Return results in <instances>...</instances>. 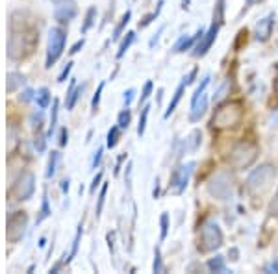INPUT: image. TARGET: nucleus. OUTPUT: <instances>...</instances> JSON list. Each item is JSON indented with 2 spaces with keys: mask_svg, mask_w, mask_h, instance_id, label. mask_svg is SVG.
I'll list each match as a JSON object with an SVG mask.
<instances>
[{
  "mask_svg": "<svg viewBox=\"0 0 278 274\" xmlns=\"http://www.w3.org/2000/svg\"><path fill=\"white\" fill-rule=\"evenodd\" d=\"M37 43H39V36H37L36 28L22 26L19 30L17 26H11V36L8 41V58L13 61L24 60L34 52Z\"/></svg>",
  "mask_w": 278,
  "mask_h": 274,
  "instance_id": "f257e3e1",
  "label": "nucleus"
},
{
  "mask_svg": "<svg viewBox=\"0 0 278 274\" xmlns=\"http://www.w3.org/2000/svg\"><path fill=\"white\" fill-rule=\"evenodd\" d=\"M243 121V107L239 102H227L217 107L215 115L211 119V126L217 130L236 128Z\"/></svg>",
  "mask_w": 278,
  "mask_h": 274,
  "instance_id": "f03ea898",
  "label": "nucleus"
},
{
  "mask_svg": "<svg viewBox=\"0 0 278 274\" xmlns=\"http://www.w3.org/2000/svg\"><path fill=\"white\" fill-rule=\"evenodd\" d=\"M258 157V145L253 141H239L237 145H234V148L230 150L228 156V163L236 171H243V169L251 167Z\"/></svg>",
  "mask_w": 278,
  "mask_h": 274,
  "instance_id": "7ed1b4c3",
  "label": "nucleus"
},
{
  "mask_svg": "<svg viewBox=\"0 0 278 274\" xmlns=\"http://www.w3.org/2000/svg\"><path fill=\"white\" fill-rule=\"evenodd\" d=\"M276 178V167L271 163H263L258 169H254L253 173L247 178V189L253 195H260L263 191H267L271 187V183Z\"/></svg>",
  "mask_w": 278,
  "mask_h": 274,
  "instance_id": "20e7f679",
  "label": "nucleus"
},
{
  "mask_svg": "<svg viewBox=\"0 0 278 274\" xmlns=\"http://www.w3.org/2000/svg\"><path fill=\"white\" fill-rule=\"evenodd\" d=\"M208 193L217 200H230L234 195V178L228 171H217L208 180Z\"/></svg>",
  "mask_w": 278,
  "mask_h": 274,
  "instance_id": "39448f33",
  "label": "nucleus"
},
{
  "mask_svg": "<svg viewBox=\"0 0 278 274\" xmlns=\"http://www.w3.org/2000/svg\"><path fill=\"white\" fill-rule=\"evenodd\" d=\"M223 246V232L219 224L213 221H206L202 224L201 235H199V250L201 252H215Z\"/></svg>",
  "mask_w": 278,
  "mask_h": 274,
  "instance_id": "423d86ee",
  "label": "nucleus"
},
{
  "mask_svg": "<svg viewBox=\"0 0 278 274\" xmlns=\"http://www.w3.org/2000/svg\"><path fill=\"white\" fill-rule=\"evenodd\" d=\"M34 191H36V176L26 171L13 182V185L8 191V197L13 202H22V200H28L34 195Z\"/></svg>",
  "mask_w": 278,
  "mask_h": 274,
  "instance_id": "0eeeda50",
  "label": "nucleus"
},
{
  "mask_svg": "<svg viewBox=\"0 0 278 274\" xmlns=\"http://www.w3.org/2000/svg\"><path fill=\"white\" fill-rule=\"evenodd\" d=\"M65 41H67V32L63 28H52L50 34H48V45H46V69H50L60 60V56L63 54V48H65Z\"/></svg>",
  "mask_w": 278,
  "mask_h": 274,
  "instance_id": "6e6552de",
  "label": "nucleus"
},
{
  "mask_svg": "<svg viewBox=\"0 0 278 274\" xmlns=\"http://www.w3.org/2000/svg\"><path fill=\"white\" fill-rule=\"evenodd\" d=\"M26 226H28V215L26 211H13L8 217V230H6V237L10 243H19L26 234Z\"/></svg>",
  "mask_w": 278,
  "mask_h": 274,
  "instance_id": "1a4fd4ad",
  "label": "nucleus"
},
{
  "mask_svg": "<svg viewBox=\"0 0 278 274\" xmlns=\"http://www.w3.org/2000/svg\"><path fill=\"white\" fill-rule=\"evenodd\" d=\"M193 167H195V163L191 161L187 165H180V167H176L171 174V180H169V193L171 195H182L187 187V183H189V178H191V173H193Z\"/></svg>",
  "mask_w": 278,
  "mask_h": 274,
  "instance_id": "9d476101",
  "label": "nucleus"
},
{
  "mask_svg": "<svg viewBox=\"0 0 278 274\" xmlns=\"http://www.w3.org/2000/svg\"><path fill=\"white\" fill-rule=\"evenodd\" d=\"M78 15V8L72 0H60L54 8V17L60 24H65L69 20H72Z\"/></svg>",
  "mask_w": 278,
  "mask_h": 274,
  "instance_id": "9b49d317",
  "label": "nucleus"
},
{
  "mask_svg": "<svg viewBox=\"0 0 278 274\" xmlns=\"http://www.w3.org/2000/svg\"><path fill=\"white\" fill-rule=\"evenodd\" d=\"M219 28H221V24H217V22H213V24L210 26V30L202 36V39L199 41V45L195 46V50H193V56L195 58H201L204 56L208 50L211 48V45H213V41H215L217 34H219Z\"/></svg>",
  "mask_w": 278,
  "mask_h": 274,
  "instance_id": "f8f14e48",
  "label": "nucleus"
},
{
  "mask_svg": "<svg viewBox=\"0 0 278 274\" xmlns=\"http://www.w3.org/2000/svg\"><path fill=\"white\" fill-rule=\"evenodd\" d=\"M204 34H206V30H204V28H199V30H197L191 37L182 36L180 39L176 41V45H175V48H173V52H175V54H180V52L191 50L193 46L199 45V41L202 39V36H204Z\"/></svg>",
  "mask_w": 278,
  "mask_h": 274,
  "instance_id": "ddd939ff",
  "label": "nucleus"
},
{
  "mask_svg": "<svg viewBox=\"0 0 278 274\" xmlns=\"http://www.w3.org/2000/svg\"><path fill=\"white\" fill-rule=\"evenodd\" d=\"M273 28H274V13H269L267 17H263L260 22L256 24V32H254V37L256 41H267L273 34Z\"/></svg>",
  "mask_w": 278,
  "mask_h": 274,
  "instance_id": "4468645a",
  "label": "nucleus"
},
{
  "mask_svg": "<svg viewBox=\"0 0 278 274\" xmlns=\"http://www.w3.org/2000/svg\"><path fill=\"white\" fill-rule=\"evenodd\" d=\"M208 109V95L204 93L201 98H197L195 102H191V112H189V119L191 122H197V121H201L202 115L206 113Z\"/></svg>",
  "mask_w": 278,
  "mask_h": 274,
  "instance_id": "2eb2a0df",
  "label": "nucleus"
},
{
  "mask_svg": "<svg viewBox=\"0 0 278 274\" xmlns=\"http://www.w3.org/2000/svg\"><path fill=\"white\" fill-rule=\"evenodd\" d=\"M84 89H86V86H76V81L71 80V87H69L67 98H65L67 109H72V107L76 106V102H78V98H80V95L84 93Z\"/></svg>",
  "mask_w": 278,
  "mask_h": 274,
  "instance_id": "dca6fc26",
  "label": "nucleus"
},
{
  "mask_svg": "<svg viewBox=\"0 0 278 274\" xmlns=\"http://www.w3.org/2000/svg\"><path fill=\"white\" fill-rule=\"evenodd\" d=\"M185 80H182L180 81V86L176 87V91H175V95H173V100H171V104H169V107H167V112H165V115L163 117L165 119H169L173 113H175V109H176V106H178V102H180V98H182V95H184V89H185Z\"/></svg>",
  "mask_w": 278,
  "mask_h": 274,
  "instance_id": "f3484780",
  "label": "nucleus"
},
{
  "mask_svg": "<svg viewBox=\"0 0 278 274\" xmlns=\"http://www.w3.org/2000/svg\"><path fill=\"white\" fill-rule=\"evenodd\" d=\"M50 100H52L50 91H48L46 87H41V89L36 93V102H37V107H39V109H46L48 104H50Z\"/></svg>",
  "mask_w": 278,
  "mask_h": 274,
  "instance_id": "a211bd4d",
  "label": "nucleus"
},
{
  "mask_svg": "<svg viewBox=\"0 0 278 274\" xmlns=\"http://www.w3.org/2000/svg\"><path fill=\"white\" fill-rule=\"evenodd\" d=\"M134 41H135V32H128V34H126V37H124V39L121 41V45H119L117 60H121V58L126 54V50H128L130 46L134 45Z\"/></svg>",
  "mask_w": 278,
  "mask_h": 274,
  "instance_id": "6ab92c4d",
  "label": "nucleus"
},
{
  "mask_svg": "<svg viewBox=\"0 0 278 274\" xmlns=\"http://www.w3.org/2000/svg\"><path fill=\"white\" fill-rule=\"evenodd\" d=\"M60 157H62V154L58 152V150H52V152H50L48 163H46V173H45L46 178H52L54 174H56V167H58V161H60Z\"/></svg>",
  "mask_w": 278,
  "mask_h": 274,
  "instance_id": "aec40b11",
  "label": "nucleus"
},
{
  "mask_svg": "<svg viewBox=\"0 0 278 274\" xmlns=\"http://www.w3.org/2000/svg\"><path fill=\"white\" fill-rule=\"evenodd\" d=\"M24 84V76H22L21 72H10L8 74V93H13L17 91V87L22 86Z\"/></svg>",
  "mask_w": 278,
  "mask_h": 274,
  "instance_id": "412c9836",
  "label": "nucleus"
},
{
  "mask_svg": "<svg viewBox=\"0 0 278 274\" xmlns=\"http://www.w3.org/2000/svg\"><path fill=\"white\" fill-rule=\"evenodd\" d=\"M95 20H97V8L95 6H91L88 10V13H86V20H84V24H82V34H88L89 30L93 28V24H95Z\"/></svg>",
  "mask_w": 278,
  "mask_h": 274,
  "instance_id": "4be33fe9",
  "label": "nucleus"
},
{
  "mask_svg": "<svg viewBox=\"0 0 278 274\" xmlns=\"http://www.w3.org/2000/svg\"><path fill=\"white\" fill-rule=\"evenodd\" d=\"M130 17H132V11H126L123 17H121V20H119V24L115 26V30H114V36H112V39L114 41H117L119 37L123 36V32H124V28H126V24L130 22Z\"/></svg>",
  "mask_w": 278,
  "mask_h": 274,
  "instance_id": "5701e85b",
  "label": "nucleus"
},
{
  "mask_svg": "<svg viewBox=\"0 0 278 274\" xmlns=\"http://www.w3.org/2000/svg\"><path fill=\"white\" fill-rule=\"evenodd\" d=\"M149 113H150V104H145V106L141 107V115H139V124H137V135L139 137L145 133L147 121H149Z\"/></svg>",
  "mask_w": 278,
  "mask_h": 274,
  "instance_id": "b1692460",
  "label": "nucleus"
},
{
  "mask_svg": "<svg viewBox=\"0 0 278 274\" xmlns=\"http://www.w3.org/2000/svg\"><path fill=\"white\" fill-rule=\"evenodd\" d=\"M208 269L211 272H227V267H225V258L223 256H215V258H211L208 261Z\"/></svg>",
  "mask_w": 278,
  "mask_h": 274,
  "instance_id": "393cba45",
  "label": "nucleus"
},
{
  "mask_svg": "<svg viewBox=\"0 0 278 274\" xmlns=\"http://www.w3.org/2000/svg\"><path fill=\"white\" fill-rule=\"evenodd\" d=\"M163 4H165V0H160V2H158V8H156V11H152V13H149V15H145L143 19L139 20V28H147V26H149L152 20L158 19V15H160V11H161V8H163Z\"/></svg>",
  "mask_w": 278,
  "mask_h": 274,
  "instance_id": "a878e982",
  "label": "nucleus"
},
{
  "mask_svg": "<svg viewBox=\"0 0 278 274\" xmlns=\"http://www.w3.org/2000/svg\"><path fill=\"white\" fill-rule=\"evenodd\" d=\"M201 139H202L201 132H199V130H193L191 135L185 139V150H197V148L201 147Z\"/></svg>",
  "mask_w": 278,
  "mask_h": 274,
  "instance_id": "bb28decb",
  "label": "nucleus"
},
{
  "mask_svg": "<svg viewBox=\"0 0 278 274\" xmlns=\"http://www.w3.org/2000/svg\"><path fill=\"white\" fill-rule=\"evenodd\" d=\"M50 213H52V209H50V206H48V197H46V193L43 195V204H41V211H39V215H37V218H36V224H41L45 218H48L50 217Z\"/></svg>",
  "mask_w": 278,
  "mask_h": 274,
  "instance_id": "cd10ccee",
  "label": "nucleus"
},
{
  "mask_svg": "<svg viewBox=\"0 0 278 274\" xmlns=\"http://www.w3.org/2000/svg\"><path fill=\"white\" fill-rule=\"evenodd\" d=\"M119 137H121V128H119V124L117 126H112V130L108 132V137H106V147L114 148L119 143Z\"/></svg>",
  "mask_w": 278,
  "mask_h": 274,
  "instance_id": "c85d7f7f",
  "label": "nucleus"
},
{
  "mask_svg": "<svg viewBox=\"0 0 278 274\" xmlns=\"http://www.w3.org/2000/svg\"><path fill=\"white\" fill-rule=\"evenodd\" d=\"M130 121H132V113H130L128 107H124L123 112L119 113V117H117V124L121 130H126V128L130 126Z\"/></svg>",
  "mask_w": 278,
  "mask_h": 274,
  "instance_id": "c756f323",
  "label": "nucleus"
},
{
  "mask_svg": "<svg viewBox=\"0 0 278 274\" xmlns=\"http://www.w3.org/2000/svg\"><path fill=\"white\" fill-rule=\"evenodd\" d=\"M80 237H82V224L78 226V232H76V235H74V241H72V249H71V254H69V258L65 256V259H63V263H69L74 256H76V252H78V244H80Z\"/></svg>",
  "mask_w": 278,
  "mask_h": 274,
  "instance_id": "7c9ffc66",
  "label": "nucleus"
},
{
  "mask_svg": "<svg viewBox=\"0 0 278 274\" xmlns=\"http://www.w3.org/2000/svg\"><path fill=\"white\" fill-rule=\"evenodd\" d=\"M223 19H225V0H217L215 10H213V22L223 24Z\"/></svg>",
  "mask_w": 278,
  "mask_h": 274,
  "instance_id": "2f4dec72",
  "label": "nucleus"
},
{
  "mask_svg": "<svg viewBox=\"0 0 278 274\" xmlns=\"http://www.w3.org/2000/svg\"><path fill=\"white\" fill-rule=\"evenodd\" d=\"M58 106H60V102L54 100L52 104V115H50V128H48V132H46V137H52L54 130H56V124H58Z\"/></svg>",
  "mask_w": 278,
  "mask_h": 274,
  "instance_id": "473e14b6",
  "label": "nucleus"
},
{
  "mask_svg": "<svg viewBox=\"0 0 278 274\" xmlns=\"http://www.w3.org/2000/svg\"><path fill=\"white\" fill-rule=\"evenodd\" d=\"M165 267H163V261H161V252L160 249L156 246L154 249V263H152V272H163Z\"/></svg>",
  "mask_w": 278,
  "mask_h": 274,
  "instance_id": "72a5a7b5",
  "label": "nucleus"
},
{
  "mask_svg": "<svg viewBox=\"0 0 278 274\" xmlns=\"http://www.w3.org/2000/svg\"><path fill=\"white\" fill-rule=\"evenodd\" d=\"M160 226H161L160 241H165V239H167V234H169V215H167V213H161V217H160Z\"/></svg>",
  "mask_w": 278,
  "mask_h": 274,
  "instance_id": "f704fd0d",
  "label": "nucleus"
},
{
  "mask_svg": "<svg viewBox=\"0 0 278 274\" xmlns=\"http://www.w3.org/2000/svg\"><path fill=\"white\" fill-rule=\"evenodd\" d=\"M152 89H154V84H152V81L149 80V81H147V84L143 86V91H141V97H139V106L147 102V98L150 97V93H152Z\"/></svg>",
  "mask_w": 278,
  "mask_h": 274,
  "instance_id": "c9c22d12",
  "label": "nucleus"
},
{
  "mask_svg": "<svg viewBox=\"0 0 278 274\" xmlns=\"http://www.w3.org/2000/svg\"><path fill=\"white\" fill-rule=\"evenodd\" d=\"M106 193H108V183H102V189H100V195H98V204H97V217L102 213L104 208V200H106Z\"/></svg>",
  "mask_w": 278,
  "mask_h": 274,
  "instance_id": "e433bc0d",
  "label": "nucleus"
},
{
  "mask_svg": "<svg viewBox=\"0 0 278 274\" xmlns=\"http://www.w3.org/2000/svg\"><path fill=\"white\" fill-rule=\"evenodd\" d=\"M104 86H106V81H102V84L98 86L97 93H95V97H93V100H91L93 113H95V112H97V109H98V104H100V95H102V91H104Z\"/></svg>",
  "mask_w": 278,
  "mask_h": 274,
  "instance_id": "4c0bfd02",
  "label": "nucleus"
},
{
  "mask_svg": "<svg viewBox=\"0 0 278 274\" xmlns=\"http://www.w3.org/2000/svg\"><path fill=\"white\" fill-rule=\"evenodd\" d=\"M34 147H36L37 152H45V148H46V135L36 137V141H34Z\"/></svg>",
  "mask_w": 278,
  "mask_h": 274,
  "instance_id": "58836bf2",
  "label": "nucleus"
},
{
  "mask_svg": "<svg viewBox=\"0 0 278 274\" xmlns=\"http://www.w3.org/2000/svg\"><path fill=\"white\" fill-rule=\"evenodd\" d=\"M32 122H34V128H36V130H41V126H43V112L41 109L32 115Z\"/></svg>",
  "mask_w": 278,
  "mask_h": 274,
  "instance_id": "ea45409f",
  "label": "nucleus"
},
{
  "mask_svg": "<svg viewBox=\"0 0 278 274\" xmlns=\"http://www.w3.org/2000/svg\"><path fill=\"white\" fill-rule=\"evenodd\" d=\"M72 65H74V63H72V61H69L67 67H65V69L62 71V74L58 76V81H60V84H63V81H65L69 78V74H71V71H72Z\"/></svg>",
  "mask_w": 278,
  "mask_h": 274,
  "instance_id": "a19ab883",
  "label": "nucleus"
},
{
  "mask_svg": "<svg viewBox=\"0 0 278 274\" xmlns=\"http://www.w3.org/2000/svg\"><path fill=\"white\" fill-rule=\"evenodd\" d=\"M102 152H104L102 147H100L97 150V152H95V156H93V161H91V169H97L98 165H100V159H102Z\"/></svg>",
  "mask_w": 278,
  "mask_h": 274,
  "instance_id": "79ce46f5",
  "label": "nucleus"
},
{
  "mask_svg": "<svg viewBox=\"0 0 278 274\" xmlns=\"http://www.w3.org/2000/svg\"><path fill=\"white\" fill-rule=\"evenodd\" d=\"M102 171H100V173H97V176H95V178H93V182H91V187H89V191H91V195L93 193H95V191H97V185H98V183H100V182H102Z\"/></svg>",
  "mask_w": 278,
  "mask_h": 274,
  "instance_id": "37998d69",
  "label": "nucleus"
},
{
  "mask_svg": "<svg viewBox=\"0 0 278 274\" xmlns=\"http://www.w3.org/2000/svg\"><path fill=\"white\" fill-rule=\"evenodd\" d=\"M134 97H135V89H128V91L124 93V106L128 107L132 104V100H134Z\"/></svg>",
  "mask_w": 278,
  "mask_h": 274,
  "instance_id": "c03bdc74",
  "label": "nucleus"
},
{
  "mask_svg": "<svg viewBox=\"0 0 278 274\" xmlns=\"http://www.w3.org/2000/svg\"><path fill=\"white\" fill-rule=\"evenodd\" d=\"M84 45H86V41L84 39H80V41H76V43H74V45H72V48L69 52H71V56H74V54H78V52L82 50L84 48Z\"/></svg>",
  "mask_w": 278,
  "mask_h": 274,
  "instance_id": "a18cd8bd",
  "label": "nucleus"
},
{
  "mask_svg": "<svg viewBox=\"0 0 278 274\" xmlns=\"http://www.w3.org/2000/svg\"><path fill=\"white\" fill-rule=\"evenodd\" d=\"M69 133H67V128H62V132H60V147H65L67 145V139Z\"/></svg>",
  "mask_w": 278,
  "mask_h": 274,
  "instance_id": "49530a36",
  "label": "nucleus"
},
{
  "mask_svg": "<svg viewBox=\"0 0 278 274\" xmlns=\"http://www.w3.org/2000/svg\"><path fill=\"white\" fill-rule=\"evenodd\" d=\"M163 30H165V26H161L160 30H158V34H156V36L152 37V39H150V43H149V46H150V48H154V46H156V43H158V41H160V36H161V34H163Z\"/></svg>",
  "mask_w": 278,
  "mask_h": 274,
  "instance_id": "de8ad7c7",
  "label": "nucleus"
},
{
  "mask_svg": "<svg viewBox=\"0 0 278 274\" xmlns=\"http://www.w3.org/2000/svg\"><path fill=\"white\" fill-rule=\"evenodd\" d=\"M228 89V84H225V86L221 87V89H219V91L215 93V95H213V102H219L221 100L223 97H225V91H227Z\"/></svg>",
  "mask_w": 278,
  "mask_h": 274,
  "instance_id": "09e8293b",
  "label": "nucleus"
},
{
  "mask_svg": "<svg viewBox=\"0 0 278 274\" xmlns=\"http://www.w3.org/2000/svg\"><path fill=\"white\" fill-rule=\"evenodd\" d=\"M195 76H197V69H193V71L187 74V76H184V80H185V86H191L193 81H195Z\"/></svg>",
  "mask_w": 278,
  "mask_h": 274,
  "instance_id": "8fccbe9b",
  "label": "nucleus"
},
{
  "mask_svg": "<svg viewBox=\"0 0 278 274\" xmlns=\"http://www.w3.org/2000/svg\"><path fill=\"white\" fill-rule=\"evenodd\" d=\"M32 98H36V97H34V91H32V89H26V91L21 95V100L22 102H30Z\"/></svg>",
  "mask_w": 278,
  "mask_h": 274,
  "instance_id": "3c124183",
  "label": "nucleus"
},
{
  "mask_svg": "<svg viewBox=\"0 0 278 274\" xmlns=\"http://www.w3.org/2000/svg\"><path fill=\"white\" fill-rule=\"evenodd\" d=\"M126 159V154H123V156H119V159H117V165H115V174H119V169H121V163Z\"/></svg>",
  "mask_w": 278,
  "mask_h": 274,
  "instance_id": "603ef678",
  "label": "nucleus"
},
{
  "mask_svg": "<svg viewBox=\"0 0 278 274\" xmlns=\"http://www.w3.org/2000/svg\"><path fill=\"white\" fill-rule=\"evenodd\" d=\"M152 197L154 198L160 197V180H158V178H156V187H154V191H152Z\"/></svg>",
  "mask_w": 278,
  "mask_h": 274,
  "instance_id": "864d4df0",
  "label": "nucleus"
},
{
  "mask_svg": "<svg viewBox=\"0 0 278 274\" xmlns=\"http://www.w3.org/2000/svg\"><path fill=\"white\" fill-rule=\"evenodd\" d=\"M267 272H278V261H273V263L269 265Z\"/></svg>",
  "mask_w": 278,
  "mask_h": 274,
  "instance_id": "5fc2aeb1",
  "label": "nucleus"
},
{
  "mask_svg": "<svg viewBox=\"0 0 278 274\" xmlns=\"http://www.w3.org/2000/svg\"><path fill=\"white\" fill-rule=\"evenodd\" d=\"M62 191H63V193H67V191H69V180H63V182H62Z\"/></svg>",
  "mask_w": 278,
  "mask_h": 274,
  "instance_id": "6e6d98bb",
  "label": "nucleus"
}]
</instances>
